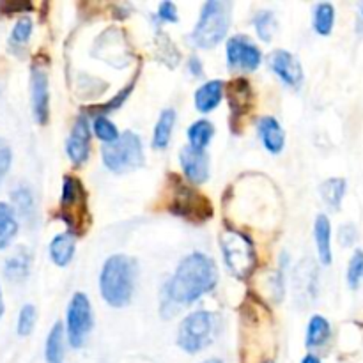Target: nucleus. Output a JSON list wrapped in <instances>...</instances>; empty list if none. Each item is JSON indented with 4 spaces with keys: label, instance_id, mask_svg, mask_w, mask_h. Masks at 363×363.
Listing matches in <instances>:
<instances>
[{
    "label": "nucleus",
    "instance_id": "16",
    "mask_svg": "<svg viewBox=\"0 0 363 363\" xmlns=\"http://www.w3.org/2000/svg\"><path fill=\"white\" fill-rule=\"evenodd\" d=\"M257 131L261 135L262 145L266 147V151H269L272 155H279L282 151L284 145H286V133H284V128L280 126L275 117H261L257 123Z\"/></svg>",
    "mask_w": 363,
    "mask_h": 363
},
{
    "label": "nucleus",
    "instance_id": "27",
    "mask_svg": "<svg viewBox=\"0 0 363 363\" xmlns=\"http://www.w3.org/2000/svg\"><path fill=\"white\" fill-rule=\"evenodd\" d=\"M213 135H215V126L213 123L206 119H199L188 128V140H190V145L197 149H206L211 142Z\"/></svg>",
    "mask_w": 363,
    "mask_h": 363
},
{
    "label": "nucleus",
    "instance_id": "34",
    "mask_svg": "<svg viewBox=\"0 0 363 363\" xmlns=\"http://www.w3.org/2000/svg\"><path fill=\"white\" fill-rule=\"evenodd\" d=\"M11 162H13V151H11L9 144L4 138H0V183L9 172Z\"/></svg>",
    "mask_w": 363,
    "mask_h": 363
},
{
    "label": "nucleus",
    "instance_id": "26",
    "mask_svg": "<svg viewBox=\"0 0 363 363\" xmlns=\"http://www.w3.org/2000/svg\"><path fill=\"white\" fill-rule=\"evenodd\" d=\"M332 335V326H330L328 319H325L323 315H314V318L308 321L307 328V347H319L326 342Z\"/></svg>",
    "mask_w": 363,
    "mask_h": 363
},
{
    "label": "nucleus",
    "instance_id": "30",
    "mask_svg": "<svg viewBox=\"0 0 363 363\" xmlns=\"http://www.w3.org/2000/svg\"><path fill=\"white\" fill-rule=\"evenodd\" d=\"M92 130H94V135L103 142V144H110V142L117 140L119 138V131H117L116 124L110 119H106L105 116H98L92 123Z\"/></svg>",
    "mask_w": 363,
    "mask_h": 363
},
{
    "label": "nucleus",
    "instance_id": "14",
    "mask_svg": "<svg viewBox=\"0 0 363 363\" xmlns=\"http://www.w3.org/2000/svg\"><path fill=\"white\" fill-rule=\"evenodd\" d=\"M269 67L289 87H300L303 82V67L300 60L287 50H277L269 55Z\"/></svg>",
    "mask_w": 363,
    "mask_h": 363
},
{
    "label": "nucleus",
    "instance_id": "9",
    "mask_svg": "<svg viewBox=\"0 0 363 363\" xmlns=\"http://www.w3.org/2000/svg\"><path fill=\"white\" fill-rule=\"evenodd\" d=\"M92 325L94 318H92L91 301L84 293H74L66 312V332L71 347L78 350L84 346Z\"/></svg>",
    "mask_w": 363,
    "mask_h": 363
},
{
    "label": "nucleus",
    "instance_id": "40",
    "mask_svg": "<svg viewBox=\"0 0 363 363\" xmlns=\"http://www.w3.org/2000/svg\"><path fill=\"white\" fill-rule=\"evenodd\" d=\"M4 315V300H2V291H0V319Z\"/></svg>",
    "mask_w": 363,
    "mask_h": 363
},
{
    "label": "nucleus",
    "instance_id": "8",
    "mask_svg": "<svg viewBox=\"0 0 363 363\" xmlns=\"http://www.w3.org/2000/svg\"><path fill=\"white\" fill-rule=\"evenodd\" d=\"M216 330H218V321L211 312H191L183 319L177 330V346L190 354L199 353L215 340Z\"/></svg>",
    "mask_w": 363,
    "mask_h": 363
},
{
    "label": "nucleus",
    "instance_id": "33",
    "mask_svg": "<svg viewBox=\"0 0 363 363\" xmlns=\"http://www.w3.org/2000/svg\"><path fill=\"white\" fill-rule=\"evenodd\" d=\"M32 35V20L28 16H21L14 23L13 32H11V43L13 45H25Z\"/></svg>",
    "mask_w": 363,
    "mask_h": 363
},
{
    "label": "nucleus",
    "instance_id": "22",
    "mask_svg": "<svg viewBox=\"0 0 363 363\" xmlns=\"http://www.w3.org/2000/svg\"><path fill=\"white\" fill-rule=\"evenodd\" d=\"M18 234L16 211L6 202H0V250L6 248Z\"/></svg>",
    "mask_w": 363,
    "mask_h": 363
},
{
    "label": "nucleus",
    "instance_id": "38",
    "mask_svg": "<svg viewBox=\"0 0 363 363\" xmlns=\"http://www.w3.org/2000/svg\"><path fill=\"white\" fill-rule=\"evenodd\" d=\"M188 69H190V73L194 74V77H202V62L199 57H190V60H188Z\"/></svg>",
    "mask_w": 363,
    "mask_h": 363
},
{
    "label": "nucleus",
    "instance_id": "41",
    "mask_svg": "<svg viewBox=\"0 0 363 363\" xmlns=\"http://www.w3.org/2000/svg\"><path fill=\"white\" fill-rule=\"evenodd\" d=\"M202 363H223V362L220 360V358H211V360H206V362H202Z\"/></svg>",
    "mask_w": 363,
    "mask_h": 363
},
{
    "label": "nucleus",
    "instance_id": "31",
    "mask_svg": "<svg viewBox=\"0 0 363 363\" xmlns=\"http://www.w3.org/2000/svg\"><path fill=\"white\" fill-rule=\"evenodd\" d=\"M347 284L351 289H358L363 282V250H354L353 257L350 259V266H347Z\"/></svg>",
    "mask_w": 363,
    "mask_h": 363
},
{
    "label": "nucleus",
    "instance_id": "15",
    "mask_svg": "<svg viewBox=\"0 0 363 363\" xmlns=\"http://www.w3.org/2000/svg\"><path fill=\"white\" fill-rule=\"evenodd\" d=\"M225 96L229 101L233 119L247 116L254 105V91L250 87V82L245 78H234L233 82L225 85Z\"/></svg>",
    "mask_w": 363,
    "mask_h": 363
},
{
    "label": "nucleus",
    "instance_id": "25",
    "mask_svg": "<svg viewBox=\"0 0 363 363\" xmlns=\"http://www.w3.org/2000/svg\"><path fill=\"white\" fill-rule=\"evenodd\" d=\"M46 363H64V328L60 323H55L50 330L45 347Z\"/></svg>",
    "mask_w": 363,
    "mask_h": 363
},
{
    "label": "nucleus",
    "instance_id": "7",
    "mask_svg": "<svg viewBox=\"0 0 363 363\" xmlns=\"http://www.w3.org/2000/svg\"><path fill=\"white\" fill-rule=\"evenodd\" d=\"M170 179H172V191H170L169 211L188 222H208L213 216V204L208 201V197L199 194L190 184L183 183L176 174H172Z\"/></svg>",
    "mask_w": 363,
    "mask_h": 363
},
{
    "label": "nucleus",
    "instance_id": "13",
    "mask_svg": "<svg viewBox=\"0 0 363 363\" xmlns=\"http://www.w3.org/2000/svg\"><path fill=\"white\" fill-rule=\"evenodd\" d=\"M179 163L184 176L194 184H202L209 177V156L204 149L184 145L179 152Z\"/></svg>",
    "mask_w": 363,
    "mask_h": 363
},
{
    "label": "nucleus",
    "instance_id": "12",
    "mask_svg": "<svg viewBox=\"0 0 363 363\" xmlns=\"http://www.w3.org/2000/svg\"><path fill=\"white\" fill-rule=\"evenodd\" d=\"M89 151H91V128H89L87 116L82 113L73 124V130H71L69 138L66 142V152L71 163L80 167L87 162Z\"/></svg>",
    "mask_w": 363,
    "mask_h": 363
},
{
    "label": "nucleus",
    "instance_id": "18",
    "mask_svg": "<svg viewBox=\"0 0 363 363\" xmlns=\"http://www.w3.org/2000/svg\"><path fill=\"white\" fill-rule=\"evenodd\" d=\"M30 264H32V255L30 252L25 247L18 248L13 255L6 261L4 264V277H6L9 282L20 284L30 273Z\"/></svg>",
    "mask_w": 363,
    "mask_h": 363
},
{
    "label": "nucleus",
    "instance_id": "29",
    "mask_svg": "<svg viewBox=\"0 0 363 363\" xmlns=\"http://www.w3.org/2000/svg\"><path fill=\"white\" fill-rule=\"evenodd\" d=\"M254 25L259 38L266 43L272 41L273 35L277 34V28H279L277 18L272 11H259V13L254 16Z\"/></svg>",
    "mask_w": 363,
    "mask_h": 363
},
{
    "label": "nucleus",
    "instance_id": "32",
    "mask_svg": "<svg viewBox=\"0 0 363 363\" xmlns=\"http://www.w3.org/2000/svg\"><path fill=\"white\" fill-rule=\"evenodd\" d=\"M35 319H38V312L34 305H23L18 315V335H30L35 326Z\"/></svg>",
    "mask_w": 363,
    "mask_h": 363
},
{
    "label": "nucleus",
    "instance_id": "1",
    "mask_svg": "<svg viewBox=\"0 0 363 363\" xmlns=\"http://www.w3.org/2000/svg\"><path fill=\"white\" fill-rule=\"evenodd\" d=\"M216 282L218 272L213 259L202 252H194L177 264L174 277L165 284L163 301H169V305L176 307L191 305L204 294L211 293Z\"/></svg>",
    "mask_w": 363,
    "mask_h": 363
},
{
    "label": "nucleus",
    "instance_id": "28",
    "mask_svg": "<svg viewBox=\"0 0 363 363\" xmlns=\"http://www.w3.org/2000/svg\"><path fill=\"white\" fill-rule=\"evenodd\" d=\"M13 199V204L16 208V213L25 220V222H30L35 215V204L34 197H32V191L27 186H18L16 190L11 194Z\"/></svg>",
    "mask_w": 363,
    "mask_h": 363
},
{
    "label": "nucleus",
    "instance_id": "20",
    "mask_svg": "<svg viewBox=\"0 0 363 363\" xmlns=\"http://www.w3.org/2000/svg\"><path fill=\"white\" fill-rule=\"evenodd\" d=\"M74 248H77V236L74 234H71L69 230L62 234H57L52 240V243H50V259L57 266L64 268L73 259Z\"/></svg>",
    "mask_w": 363,
    "mask_h": 363
},
{
    "label": "nucleus",
    "instance_id": "42",
    "mask_svg": "<svg viewBox=\"0 0 363 363\" xmlns=\"http://www.w3.org/2000/svg\"><path fill=\"white\" fill-rule=\"evenodd\" d=\"M362 16H363V4H362Z\"/></svg>",
    "mask_w": 363,
    "mask_h": 363
},
{
    "label": "nucleus",
    "instance_id": "4",
    "mask_svg": "<svg viewBox=\"0 0 363 363\" xmlns=\"http://www.w3.org/2000/svg\"><path fill=\"white\" fill-rule=\"evenodd\" d=\"M59 216L64 220L71 234L80 236L91 225V215L87 206V191L78 177L66 176L60 195Z\"/></svg>",
    "mask_w": 363,
    "mask_h": 363
},
{
    "label": "nucleus",
    "instance_id": "24",
    "mask_svg": "<svg viewBox=\"0 0 363 363\" xmlns=\"http://www.w3.org/2000/svg\"><path fill=\"white\" fill-rule=\"evenodd\" d=\"M312 25L319 35L332 34L333 25H335V7L330 2L318 4L314 7V14H312Z\"/></svg>",
    "mask_w": 363,
    "mask_h": 363
},
{
    "label": "nucleus",
    "instance_id": "2",
    "mask_svg": "<svg viewBox=\"0 0 363 363\" xmlns=\"http://www.w3.org/2000/svg\"><path fill=\"white\" fill-rule=\"evenodd\" d=\"M137 264L131 257L123 254L112 255L103 264L99 275V291L110 307H126L133 296Z\"/></svg>",
    "mask_w": 363,
    "mask_h": 363
},
{
    "label": "nucleus",
    "instance_id": "37",
    "mask_svg": "<svg viewBox=\"0 0 363 363\" xmlns=\"http://www.w3.org/2000/svg\"><path fill=\"white\" fill-rule=\"evenodd\" d=\"M0 7H4L6 9V14H11V13H16V11H30L32 6L30 4H11V2H6V4H0Z\"/></svg>",
    "mask_w": 363,
    "mask_h": 363
},
{
    "label": "nucleus",
    "instance_id": "3",
    "mask_svg": "<svg viewBox=\"0 0 363 363\" xmlns=\"http://www.w3.org/2000/svg\"><path fill=\"white\" fill-rule=\"evenodd\" d=\"M233 6L222 0H209L202 6L197 25L190 34L191 45L199 48H213L225 39L229 32Z\"/></svg>",
    "mask_w": 363,
    "mask_h": 363
},
{
    "label": "nucleus",
    "instance_id": "19",
    "mask_svg": "<svg viewBox=\"0 0 363 363\" xmlns=\"http://www.w3.org/2000/svg\"><path fill=\"white\" fill-rule=\"evenodd\" d=\"M315 247H318L319 261L325 266L332 264V223L326 215H319L314 223Z\"/></svg>",
    "mask_w": 363,
    "mask_h": 363
},
{
    "label": "nucleus",
    "instance_id": "21",
    "mask_svg": "<svg viewBox=\"0 0 363 363\" xmlns=\"http://www.w3.org/2000/svg\"><path fill=\"white\" fill-rule=\"evenodd\" d=\"M174 124H176V110L165 108L158 117L155 131H152V147L165 149L169 145L170 137H172Z\"/></svg>",
    "mask_w": 363,
    "mask_h": 363
},
{
    "label": "nucleus",
    "instance_id": "17",
    "mask_svg": "<svg viewBox=\"0 0 363 363\" xmlns=\"http://www.w3.org/2000/svg\"><path fill=\"white\" fill-rule=\"evenodd\" d=\"M225 92V84L222 80L206 82L195 91V108L201 113H208L220 105Z\"/></svg>",
    "mask_w": 363,
    "mask_h": 363
},
{
    "label": "nucleus",
    "instance_id": "6",
    "mask_svg": "<svg viewBox=\"0 0 363 363\" xmlns=\"http://www.w3.org/2000/svg\"><path fill=\"white\" fill-rule=\"evenodd\" d=\"M220 247H222L223 262L236 279L245 280L254 273L257 255L250 238L236 229H227L220 238Z\"/></svg>",
    "mask_w": 363,
    "mask_h": 363
},
{
    "label": "nucleus",
    "instance_id": "5",
    "mask_svg": "<svg viewBox=\"0 0 363 363\" xmlns=\"http://www.w3.org/2000/svg\"><path fill=\"white\" fill-rule=\"evenodd\" d=\"M103 163L116 174L131 172L144 165V145L140 137L133 131H124L119 138L101 147Z\"/></svg>",
    "mask_w": 363,
    "mask_h": 363
},
{
    "label": "nucleus",
    "instance_id": "39",
    "mask_svg": "<svg viewBox=\"0 0 363 363\" xmlns=\"http://www.w3.org/2000/svg\"><path fill=\"white\" fill-rule=\"evenodd\" d=\"M301 363H321V360H319L315 354H307V357L303 358V362H301Z\"/></svg>",
    "mask_w": 363,
    "mask_h": 363
},
{
    "label": "nucleus",
    "instance_id": "35",
    "mask_svg": "<svg viewBox=\"0 0 363 363\" xmlns=\"http://www.w3.org/2000/svg\"><path fill=\"white\" fill-rule=\"evenodd\" d=\"M158 18L162 21H170V23H174V21L179 20V16H177V7L174 2H162L158 6Z\"/></svg>",
    "mask_w": 363,
    "mask_h": 363
},
{
    "label": "nucleus",
    "instance_id": "10",
    "mask_svg": "<svg viewBox=\"0 0 363 363\" xmlns=\"http://www.w3.org/2000/svg\"><path fill=\"white\" fill-rule=\"evenodd\" d=\"M262 53L247 35H234L227 41V64L230 69L255 71L261 66Z\"/></svg>",
    "mask_w": 363,
    "mask_h": 363
},
{
    "label": "nucleus",
    "instance_id": "11",
    "mask_svg": "<svg viewBox=\"0 0 363 363\" xmlns=\"http://www.w3.org/2000/svg\"><path fill=\"white\" fill-rule=\"evenodd\" d=\"M30 99L32 113L38 124H46L50 119V89L48 77L43 67L34 66L30 73Z\"/></svg>",
    "mask_w": 363,
    "mask_h": 363
},
{
    "label": "nucleus",
    "instance_id": "23",
    "mask_svg": "<svg viewBox=\"0 0 363 363\" xmlns=\"http://www.w3.org/2000/svg\"><path fill=\"white\" fill-rule=\"evenodd\" d=\"M347 183L342 177H330L325 183L321 184L319 191H321V197L326 204L332 209H339L342 204V199L346 195Z\"/></svg>",
    "mask_w": 363,
    "mask_h": 363
},
{
    "label": "nucleus",
    "instance_id": "36",
    "mask_svg": "<svg viewBox=\"0 0 363 363\" xmlns=\"http://www.w3.org/2000/svg\"><path fill=\"white\" fill-rule=\"evenodd\" d=\"M358 238V233H357V227L351 225V223H347V225H342L339 230V240L340 243L344 245V247H350V245H353L354 241H357Z\"/></svg>",
    "mask_w": 363,
    "mask_h": 363
}]
</instances>
